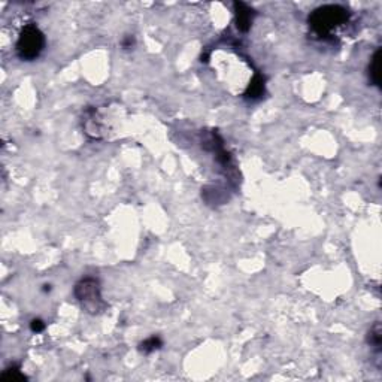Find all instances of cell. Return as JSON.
<instances>
[{
	"mask_svg": "<svg viewBox=\"0 0 382 382\" xmlns=\"http://www.w3.org/2000/svg\"><path fill=\"white\" fill-rule=\"evenodd\" d=\"M350 18V12L339 4H326L315 9L309 15V25L314 33L321 37L329 36L335 28L345 24Z\"/></svg>",
	"mask_w": 382,
	"mask_h": 382,
	"instance_id": "cell-1",
	"label": "cell"
},
{
	"mask_svg": "<svg viewBox=\"0 0 382 382\" xmlns=\"http://www.w3.org/2000/svg\"><path fill=\"white\" fill-rule=\"evenodd\" d=\"M45 48V36L34 24H27L16 40V54L22 61L36 60Z\"/></svg>",
	"mask_w": 382,
	"mask_h": 382,
	"instance_id": "cell-2",
	"label": "cell"
},
{
	"mask_svg": "<svg viewBox=\"0 0 382 382\" xmlns=\"http://www.w3.org/2000/svg\"><path fill=\"white\" fill-rule=\"evenodd\" d=\"M75 296L88 312H99L103 309L105 302L102 300L99 281L94 278H82L75 285Z\"/></svg>",
	"mask_w": 382,
	"mask_h": 382,
	"instance_id": "cell-3",
	"label": "cell"
},
{
	"mask_svg": "<svg viewBox=\"0 0 382 382\" xmlns=\"http://www.w3.org/2000/svg\"><path fill=\"white\" fill-rule=\"evenodd\" d=\"M233 6H235V15H236V27L241 31H248L254 16L253 9L242 1H235Z\"/></svg>",
	"mask_w": 382,
	"mask_h": 382,
	"instance_id": "cell-4",
	"label": "cell"
},
{
	"mask_svg": "<svg viewBox=\"0 0 382 382\" xmlns=\"http://www.w3.org/2000/svg\"><path fill=\"white\" fill-rule=\"evenodd\" d=\"M369 81L371 84L381 87V49H378L369 64Z\"/></svg>",
	"mask_w": 382,
	"mask_h": 382,
	"instance_id": "cell-5",
	"label": "cell"
},
{
	"mask_svg": "<svg viewBox=\"0 0 382 382\" xmlns=\"http://www.w3.org/2000/svg\"><path fill=\"white\" fill-rule=\"evenodd\" d=\"M263 93H264V81L260 75H255V78L251 81L245 96L250 99H255V97H260Z\"/></svg>",
	"mask_w": 382,
	"mask_h": 382,
	"instance_id": "cell-6",
	"label": "cell"
},
{
	"mask_svg": "<svg viewBox=\"0 0 382 382\" xmlns=\"http://www.w3.org/2000/svg\"><path fill=\"white\" fill-rule=\"evenodd\" d=\"M161 345H163V342H161L160 338L151 336V338L145 339V341L139 345V351L143 353V354H151V353H154L155 350H160Z\"/></svg>",
	"mask_w": 382,
	"mask_h": 382,
	"instance_id": "cell-7",
	"label": "cell"
},
{
	"mask_svg": "<svg viewBox=\"0 0 382 382\" xmlns=\"http://www.w3.org/2000/svg\"><path fill=\"white\" fill-rule=\"evenodd\" d=\"M381 324H380V323H377V324L371 329V332H369V344H371V347H372L377 353L381 351Z\"/></svg>",
	"mask_w": 382,
	"mask_h": 382,
	"instance_id": "cell-8",
	"label": "cell"
},
{
	"mask_svg": "<svg viewBox=\"0 0 382 382\" xmlns=\"http://www.w3.org/2000/svg\"><path fill=\"white\" fill-rule=\"evenodd\" d=\"M25 380V377L19 372V369L18 368H15V366H12V368H9V369H6L3 374H1V381H7V382H15V381H24Z\"/></svg>",
	"mask_w": 382,
	"mask_h": 382,
	"instance_id": "cell-9",
	"label": "cell"
},
{
	"mask_svg": "<svg viewBox=\"0 0 382 382\" xmlns=\"http://www.w3.org/2000/svg\"><path fill=\"white\" fill-rule=\"evenodd\" d=\"M45 327H46V324H45L43 320H40V318H33V320L30 321V329H31L33 333H40V332L45 330Z\"/></svg>",
	"mask_w": 382,
	"mask_h": 382,
	"instance_id": "cell-10",
	"label": "cell"
},
{
	"mask_svg": "<svg viewBox=\"0 0 382 382\" xmlns=\"http://www.w3.org/2000/svg\"><path fill=\"white\" fill-rule=\"evenodd\" d=\"M121 45H123V48H124V49H128V48H131V46L134 45V36H131V34L126 36V37L123 39Z\"/></svg>",
	"mask_w": 382,
	"mask_h": 382,
	"instance_id": "cell-11",
	"label": "cell"
}]
</instances>
